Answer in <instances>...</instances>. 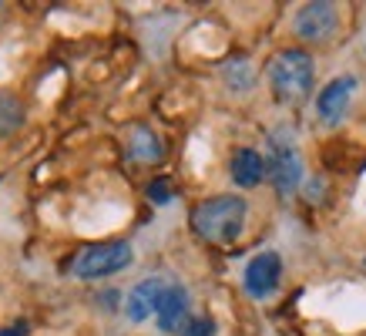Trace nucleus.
Here are the masks:
<instances>
[{"label": "nucleus", "mask_w": 366, "mask_h": 336, "mask_svg": "<svg viewBox=\"0 0 366 336\" xmlns=\"http://www.w3.org/2000/svg\"><path fill=\"white\" fill-rule=\"evenodd\" d=\"M245 212H249L245 199H239V195H215V199L202 202L199 209L192 212V225H195V232L202 239L229 246V242H235L242 235Z\"/></svg>", "instance_id": "1"}, {"label": "nucleus", "mask_w": 366, "mask_h": 336, "mask_svg": "<svg viewBox=\"0 0 366 336\" xmlns=\"http://www.w3.org/2000/svg\"><path fill=\"white\" fill-rule=\"evenodd\" d=\"M269 81H272V91H276L279 101H286V104L289 101H302L312 91V81H316L312 57L300 47H289V51L272 57Z\"/></svg>", "instance_id": "2"}, {"label": "nucleus", "mask_w": 366, "mask_h": 336, "mask_svg": "<svg viewBox=\"0 0 366 336\" xmlns=\"http://www.w3.org/2000/svg\"><path fill=\"white\" fill-rule=\"evenodd\" d=\"M262 162H266V179H272L279 195H289V192L300 189L306 165L300 158V145H296L292 128H276L269 134V158H262Z\"/></svg>", "instance_id": "3"}, {"label": "nucleus", "mask_w": 366, "mask_h": 336, "mask_svg": "<svg viewBox=\"0 0 366 336\" xmlns=\"http://www.w3.org/2000/svg\"><path fill=\"white\" fill-rule=\"evenodd\" d=\"M132 246L128 242H94L84 246L74 259V276L78 280H101V276H114L122 269L132 266Z\"/></svg>", "instance_id": "4"}, {"label": "nucleus", "mask_w": 366, "mask_h": 336, "mask_svg": "<svg viewBox=\"0 0 366 336\" xmlns=\"http://www.w3.org/2000/svg\"><path fill=\"white\" fill-rule=\"evenodd\" d=\"M279 276H282V259H279V252L266 249L245 266V292L252 300H266L276 292Z\"/></svg>", "instance_id": "5"}, {"label": "nucleus", "mask_w": 366, "mask_h": 336, "mask_svg": "<svg viewBox=\"0 0 366 336\" xmlns=\"http://www.w3.org/2000/svg\"><path fill=\"white\" fill-rule=\"evenodd\" d=\"M336 24H340V11H336V4H326V0L302 4L296 14V34L306 41H326L336 31Z\"/></svg>", "instance_id": "6"}, {"label": "nucleus", "mask_w": 366, "mask_h": 336, "mask_svg": "<svg viewBox=\"0 0 366 336\" xmlns=\"http://www.w3.org/2000/svg\"><path fill=\"white\" fill-rule=\"evenodd\" d=\"M155 316H158V326H162L165 333L185 330V320H189V292H185V286L165 282V290H162V296H158Z\"/></svg>", "instance_id": "7"}, {"label": "nucleus", "mask_w": 366, "mask_h": 336, "mask_svg": "<svg viewBox=\"0 0 366 336\" xmlns=\"http://www.w3.org/2000/svg\"><path fill=\"white\" fill-rule=\"evenodd\" d=\"M353 88H356V78H336L320 91L316 112H320L322 122H340L343 118L346 108H350V98H353Z\"/></svg>", "instance_id": "8"}, {"label": "nucleus", "mask_w": 366, "mask_h": 336, "mask_svg": "<svg viewBox=\"0 0 366 336\" xmlns=\"http://www.w3.org/2000/svg\"><path fill=\"white\" fill-rule=\"evenodd\" d=\"M162 290H165V280H158V276L138 282V286L128 292V302H124V313H128V320H132V323H144L148 316L155 313Z\"/></svg>", "instance_id": "9"}, {"label": "nucleus", "mask_w": 366, "mask_h": 336, "mask_svg": "<svg viewBox=\"0 0 366 336\" xmlns=\"http://www.w3.org/2000/svg\"><path fill=\"white\" fill-rule=\"evenodd\" d=\"M266 179V162L255 148H239L232 155V182L242 189H255L259 182Z\"/></svg>", "instance_id": "10"}, {"label": "nucleus", "mask_w": 366, "mask_h": 336, "mask_svg": "<svg viewBox=\"0 0 366 336\" xmlns=\"http://www.w3.org/2000/svg\"><path fill=\"white\" fill-rule=\"evenodd\" d=\"M24 128V104L11 91H0V138H11Z\"/></svg>", "instance_id": "11"}, {"label": "nucleus", "mask_w": 366, "mask_h": 336, "mask_svg": "<svg viewBox=\"0 0 366 336\" xmlns=\"http://www.w3.org/2000/svg\"><path fill=\"white\" fill-rule=\"evenodd\" d=\"M132 155L138 158V162H158V158H162V145H158L155 132H148V128H134Z\"/></svg>", "instance_id": "12"}, {"label": "nucleus", "mask_w": 366, "mask_h": 336, "mask_svg": "<svg viewBox=\"0 0 366 336\" xmlns=\"http://www.w3.org/2000/svg\"><path fill=\"white\" fill-rule=\"evenodd\" d=\"M225 78H229V88L242 94V91L252 88L255 74H252V67H249V61H229L225 64Z\"/></svg>", "instance_id": "13"}, {"label": "nucleus", "mask_w": 366, "mask_h": 336, "mask_svg": "<svg viewBox=\"0 0 366 336\" xmlns=\"http://www.w3.org/2000/svg\"><path fill=\"white\" fill-rule=\"evenodd\" d=\"M182 336H215V323L212 320H192V323H185V333Z\"/></svg>", "instance_id": "14"}, {"label": "nucleus", "mask_w": 366, "mask_h": 336, "mask_svg": "<svg viewBox=\"0 0 366 336\" xmlns=\"http://www.w3.org/2000/svg\"><path fill=\"white\" fill-rule=\"evenodd\" d=\"M148 199L155 202V205H165V202H172V189H168L165 179H158L148 185Z\"/></svg>", "instance_id": "15"}, {"label": "nucleus", "mask_w": 366, "mask_h": 336, "mask_svg": "<svg viewBox=\"0 0 366 336\" xmlns=\"http://www.w3.org/2000/svg\"><path fill=\"white\" fill-rule=\"evenodd\" d=\"M0 336H24L21 330H0Z\"/></svg>", "instance_id": "16"}, {"label": "nucleus", "mask_w": 366, "mask_h": 336, "mask_svg": "<svg viewBox=\"0 0 366 336\" xmlns=\"http://www.w3.org/2000/svg\"><path fill=\"white\" fill-rule=\"evenodd\" d=\"M0 11H4V4H0Z\"/></svg>", "instance_id": "17"}]
</instances>
